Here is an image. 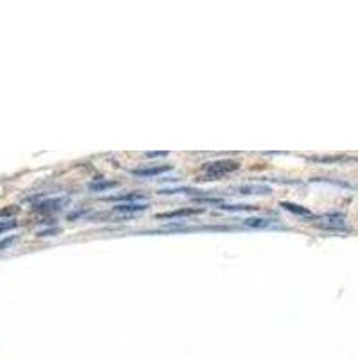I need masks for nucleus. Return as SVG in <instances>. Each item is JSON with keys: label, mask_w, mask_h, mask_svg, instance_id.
Masks as SVG:
<instances>
[{"label": "nucleus", "mask_w": 358, "mask_h": 358, "mask_svg": "<svg viewBox=\"0 0 358 358\" xmlns=\"http://www.w3.org/2000/svg\"><path fill=\"white\" fill-rule=\"evenodd\" d=\"M18 226V222L15 219H8V220H0V235L9 229H15Z\"/></svg>", "instance_id": "15"}, {"label": "nucleus", "mask_w": 358, "mask_h": 358, "mask_svg": "<svg viewBox=\"0 0 358 358\" xmlns=\"http://www.w3.org/2000/svg\"><path fill=\"white\" fill-rule=\"evenodd\" d=\"M149 204L143 203H126V204H115L113 213L118 215H136V213H143L149 210Z\"/></svg>", "instance_id": "4"}, {"label": "nucleus", "mask_w": 358, "mask_h": 358, "mask_svg": "<svg viewBox=\"0 0 358 358\" xmlns=\"http://www.w3.org/2000/svg\"><path fill=\"white\" fill-rule=\"evenodd\" d=\"M242 224H244V226H248V228L265 229V228H271V226H273V220L265 219V217H248V219L242 220Z\"/></svg>", "instance_id": "9"}, {"label": "nucleus", "mask_w": 358, "mask_h": 358, "mask_svg": "<svg viewBox=\"0 0 358 358\" xmlns=\"http://www.w3.org/2000/svg\"><path fill=\"white\" fill-rule=\"evenodd\" d=\"M194 201L196 203H201V204H222V199L220 197H210V196H201V197H194Z\"/></svg>", "instance_id": "14"}, {"label": "nucleus", "mask_w": 358, "mask_h": 358, "mask_svg": "<svg viewBox=\"0 0 358 358\" xmlns=\"http://www.w3.org/2000/svg\"><path fill=\"white\" fill-rule=\"evenodd\" d=\"M235 192H238L241 196H268L273 190L265 185H244V187L236 188Z\"/></svg>", "instance_id": "8"}, {"label": "nucleus", "mask_w": 358, "mask_h": 358, "mask_svg": "<svg viewBox=\"0 0 358 358\" xmlns=\"http://www.w3.org/2000/svg\"><path fill=\"white\" fill-rule=\"evenodd\" d=\"M118 181H110V179H97V181H92V183L88 185V188L92 192H95V194H99V192H106V190H111V188H117L118 187Z\"/></svg>", "instance_id": "10"}, {"label": "nucleus", "mask_w": 358, "mask_h": 358, "mask_svg": "<svg viewBox=\"0 0 358 358\" xmlns=\"http://www.w3.org/2000/svg\"><path fill=\"white\" fill-rule=\"evenodd\" d=\"M15 241H17L15 236H8V238H2V241H0V251H4L6 248H9V245H11Z\"/></svg>", "instance_id": "16"}, {"label": "nucleus", "mask_w": 358, "mask_h": 358, "mask_svg": "<svg viewBox=\"0 0 358 358\" xmlns=\"http://www.w3.org/2000/svg\"><path fill=\"white\" fill-rule=\"evenodd\" d=\"M220 210L224 212H255L257 208L251 204H220Z\"/></svg>", "instance_id": "13"}, {"label": "nucleus", "mask_w": 358, "mask_h": 358, "mask_svg": "<svg viewBox=\"0 0 358 358\" xmlns=\"http://www.w3.org/2000/svg\"><path fill=\"white\" fill-rule=\"evenodd\" d=\"M204 213V208H179V210H172V212L158 213L156 219H179V217H194Z\"/></svg>", "instance_id": "5"}, {"label": "nucleus", "mask_w": 358, "mask_h": 358, "mask_svg": "<svg viewBox=\"0 0 358 358\" xmlns=\"http://www.w3.org/2000/svg\"><path fill=\"white\" fill-rule=\"evenodd\" d=\"M162 196H172V194H201V196H206V194H212V192H199L196 188H169V190H159Z\"/></svg>", "instance_id": "12"}, {"label": "nucleus", "mask_w": 358, "mask_h": 358, "mask_svg": "<svg viewBox=\"0 0 358 358\" xmlns=\"http://www.w3.org/2000/svg\"><path fill=\"white\" fill-rule=\"evenodd\" d=\"M62 231L59 228H54V229H45V231L38 233V236H49V235H57V233Z\"/></svg>", "instance_id": "17"}, {"label": "nucleus", "mask_w": 358, "mask_h": 358, "mask_svg": "<svg viewBox=\"0 0 358 358\" xmlns=\"http://www.w3.org/2000/svg\"><path fill=\"white\" fill-rule=\"evenodd\" d=\"M313 226L317 228L326 229V231H348V217L344 213H324L321 217H315V222Z\"/></svg>", "instance_id": "2"}, {"label": "nucleus", "mask_w": 358, "mask_h": 358, "mask_svg": "<svg viewBox=\"0 0 358 358\" xmlns=\"http://www.w3.org/2000/svg\"><path fill=\"white\" fill-rule=\"evenodd\" d=\"M66 203H69V197H65V196L52 197V199H43V201H40V203L34 204V212L43 213V215L62 212L63 208L66 206Z\"/></svg>", "instance_id": "3"}, {"label": "nucleus", "mask_w": 358, "mask_h": 358, "mask_svg": "<svg viewBox=\"0 0 358 358\" xmlns=\"http://www.w3.org/2000/svg\"><path fill=\"white\" fill-rule=\"evenodd\" d=\"M145 194L142 192H129V194H120V196H108L102 201H108V203H138V201L145 199Z\"/></svg>", "instance_id": "7"}, {"label": "nucleus", "mask_w": 358, "mask_h": 358, "mask_svg": "<svg viewBox=\"0 0 358 358\" xmlns=\"http://www.w3.org/2000/svg\"><path fill=\"white\" fill-rule=\"evenodd\" d=\"M241 163L233 162V159H217V162L206 163L201 171L203 181H215V179L224 178V176L231 174V172L238 171Z\"/></svg>", "instance_id": "1"}, {"label": "nucleus", "mask_w": 358, "mask_h": 358, "mask_svg": "<svg viewBox=\"0 0 358 358\" xmlns=\"http://www.w3.org/2000/svg\"><path fill=\"white\" fill-rule=\"evenodd\" d=\"M280 206L287 212L294 213V215H303V217H312L310 210H306L305 206H299V204H294V203H287V201H281Z\"/></svg>", "instance_id": "11"}, {"label": "nucleus", "mask_w": 358, "mask_h": 358, "mask_svg": "<svg viewBox=\"0 0 358 358\" xmlns=\"http://www.w3.org/2000/svg\"><path fill=\"white\" fill-rule=\"evenodd\" d=\"M169 171H172V165H155V167L134 169V171H131V174L138 176V178H152V176L165 174Z\"/></svg>", "instance_id": "6"}, {"label": "nucleus", "mask_w": 358, "mask_h": 358, "mask_svg": "<svg viewBox=\"0 0 358 358\" xmlns=\"http://www.w3.org/2000/svg\"><path fill=\"white\" fill-rule=\"evenodd\" d=\"M156 156H169V152H147L145 158H156Z\"/></svg>", "instance_id": "18"}]
</instances>
